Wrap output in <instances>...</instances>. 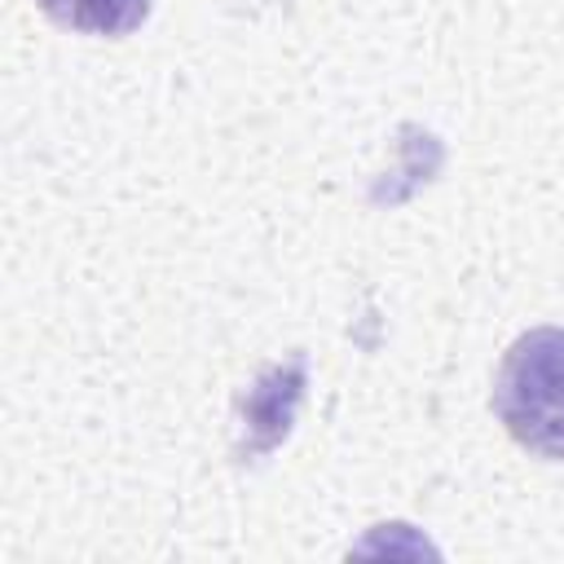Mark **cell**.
Listing matches in <instances>:
<instances>
[{
	"mask_svg": "<svg viewBox=\"0 0 564 564\" xmlns=\"http://www.w3.org/2000/svg\"><path fill=\"white\" fill-rule=\"evenodd\" d=\"M494 414L538 458H564V326L524 330L498 366Z\"/></svg>",
	"mask_w": 564,
	"mask_h": 564,
	"instance_id": "cell-1",
	"label": "cell"
},
{
	"mask_svg": "<svg viewBox=\"0 0 564 564\" xmlns=\"http://www.w3.org/2000/svg\"><path fill=\"white\" fill-rule=\"evenodd\" d=\"M57 26L84 35H128L145 22L150 0H35Z\"/></svg>",
	"mask_w": 564,
	"mask_h": 564,
	"instance_id": "cell-2",
	"label": "cell"
}]
</instances>
